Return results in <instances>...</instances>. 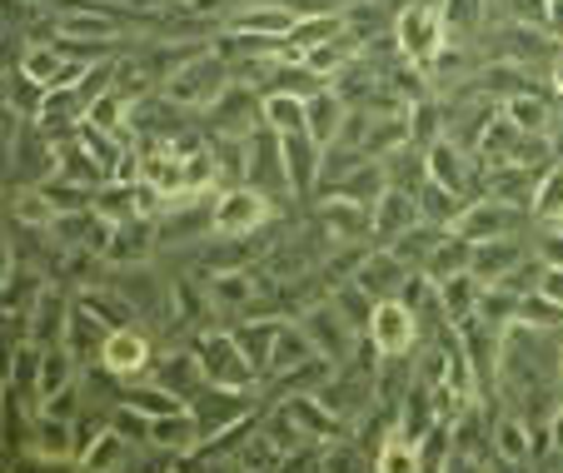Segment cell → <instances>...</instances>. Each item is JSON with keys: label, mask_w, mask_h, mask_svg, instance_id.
Returning <instances> with one entry per match:
<instances>
[{"label": "cell", "mask_w": 563, "mask_h": 473, "mask_svg": "<svg viewBox=\"0 0 563 473\" xmlns=\"http://www.w3.org/2000/svg\"><path fill=\"white\" fill-rule=\"evenodd\" d=\"M230 85H234V65L224 61L220 51H200V55H190L180 70L165 75V80H159V90L170 95L175 106H185V110H195V116H205V110H210L214 100L230 90Z\"/></svg>", "instance_id": "1"}, {"label": "cell", "mask_w": 563, "mask_h": 473, "mask_svg": "<svg viewBox=\"0 0 563 473\" xmlns=\"http://www.w3.org/2000/svg\"><path fill=\"white\" fill-rule=\"evenodd\" d=\"M389 31L399 41V51H405V61L419 65V70H434L439 51L449 45V25H444V6L439 0H409V6H399Z\"/></svg>", "instance_id": "2"}, {"label": "cell", "mask_w": 563, "mask_h": 473, "mask_svg": "<svg viewBox=\"0 0 563 473\" xmlns=\"http://www.w3.org/2000/svg\"><path fill=\"white\" fill-rule=\"evenodd\" d=\"M195 354H200L205 384H224V389H250L255 394L260 369L250 364V354L240 349L234 329H205V334L195 339Z\"/></svg>", "instance_id": "3"}, {"label": "cell", "mask_w": 563, "mask_h": 473, "mask_svg": "<svg viewBox=\"0 0 563 473\" xmlns=\"http://www.w3.org/2000/svg\"><path fill=\"white\" fill-rule=\"evenodd\" d=\"M214 234H260L265 224H275V200H269L265 189L255 185H224L220 195H214Z\"/></svg>", "instance_id": "4"}, {"label": "cell", "mask_w": 563, "mask_h": 473, "mask_svg": "<svg viewBox=\"0 0 563 473\" xmlns=\"http://www.w3.org/2000/svg\"><path fill=\"white\" fill-rule=\"evenodd\" d=\"M299 329L309 334V344L319 349V359H330V364H344V359H354V344H360V329L350 324V319L340 315V309L330 305V295L314 299V305L299 309Z\"/></svg>", "instance_id": "5"}, {"label": "cell", "mask_w": 563, "mask_h": 473, "mask_svg": "<svg viewBox=\"0 0 563 473\" xmlns=\"http://www.w3.org/2000/svg\"><path fill=\"white\" fill-rule=\"evenodd\" d=\"M364 339H369L374 359H399L419 344V315L405 305V299H379Z\"/></svg>", "instance_id": "6"}, {"label": "cell", "mask_w": 563, "mask_h": 473, "mask_svg": "<svg viewBox=\"0 0 563 473\" xmlns=\"http://www.w3.org/2000/svg\"><path fill=\"white\" fill-rule=\"evenodd\" d=\"M205 125H210V135H224V140H245L250 130H260L265 120H260V90L245 80H234L230 90L214 100L210 110H205Z\"/></svg>", "instance_id": "7"}, {"label": "cell", "mask_w": 563, "mask_h": 473, "mask_svg": "<svg viewBox=\"0 0 563 473\" xmlns=\"http://www.w3.org/2000/svg\"><path fill=\"white\" fill-rule=\"evenodd\" d=\"M523 220H529V210H519V205H504L494 195H474L464 205V215L454 220V234H464V240H499V234H519Z\"/></svg>", "instance_id": "8"}, {"label": "cell", "mask_w": 563, "mask_h": 473, "mask_svg": "<svg viewBox=\"0 0 563 473\" xmlns=\"http://www.w3.org/2000/svg\"><path fill=\"white\" fill-rule=\"evenodd\" d=\"M155 364V349H150V334L140 324H125V329H110L106 334V349H100V369H106L115 384H130V378L150 374Z\"/></svg>", "instance_id": "9"}, {"label": "cell", "mask_w": 563, "mask_h": 473, "mask_svg": "<svg viewBox=\"0 0 563 473\" xmlns=\"http://www.w3.org/2000/svg\"><path fill=\"white\" fill-rule=\"evenodd\" d=\"M55 244L65 254H106V240H110V220L90 205V210H60L51 224H45Z\"/></svg>", "instance_id": "10"}, {"label": "cell", "mask_w": 563, "mask_h": 473, "mask_svg": "<svg viewBox=\"0 0 563 473\" xmlns=\"http://www.w3.org/2000/svg\"><path fill=\"white\" fill-rule=\"evenodd\" d=\"M314 224L330 234V244H374V230H369V205H354L344 195H330L314 205Z\"/></svg>", "instance_id": "11"}, {"label": "cell", "mask_w": 563, "mask_h": 473, "mask_svg": "<svg viewBox=\"0 0 563 473\" xmlns=\"http://www.w3.org/2000/svg\"><path fill=\"white\" fill-rule=\"evenodd\" d=\"M155 254H159L155 220H150V215H135V220L110 224V240H106V254H100V260H106L110 270H125V264H150Z\"/></svg>", "instance_id": "12"}, {"label": "cell", "mask_w": 563, "mask_h": 473, "mask_svg": "<svg viewBox=\"0 0 563 473\" xmlns=\"http://www.w3.org/2000/svg\"><path fill=\"white\" fill-rule=\"evenodd\" d=\"M409 274H415V270H409V264L399 260L389 244H369V250H364V260H360V270H354L350 279H360L374 299H399V295H405V284H409Z\"/></svg>", "instance_id": "13"}, {"label": "cell", "mask_w": 563, "mask_h": 473, "mask_svg": "<svg viewBox=\"0 0 563 473\" xmlns=\"http://www.w3.org/2000/svg\"><path fill=\"white\" fill-rule=\"evenodd\" d=\"M279 160H285V179H289V195L295 200H309L319 189V169H324V150L295 130V135H279Z\"/></svg>", "instance_id": "14"}, {"label": "cell", "mask_w": 563, "mask_h": 473, "mask_svg": "<svg viewBox=\"0 0 563 473\" xmlns=\"http://www.w3.org/2000/svg\"><path fill=\"white\" fill-rule=\"evenodd\" d=\"M533 254V244H523L519 234H499V240H474V260H468V274L478 284H499L519 270Z\"/></svg>", "instance_id": "15"}, {"label": "cell", "mask_w": 563, "mask_h": 473, "mask_svg": "<svg viewBox=\"0 0 563 473\" xmlns=\"http://www.w3.org/2000/svg\"><path fill=\"white\" fill-rule=\"evenodd\" d=\"M190 414L200 419L205 439H210V433H220L224 424L245 419V414H250V389H224V384H200V389L190 394Z\"/></svg>", "instance_id": "16"}, {"label": "cell", "mask_w": 563, "mask_h": 473, "mask_svg": "<svg viewBox=\"0 0 563 473\" xmlns=\"http://www.w3.org/2000/svg\"><path fill=\"white\" fill-rule=\"evenodd\" d=\"M70 299H65L60 284H41V295L31 299V309H25V334L35 339V344H65V324H70Z\"/></svg>", "instance_id": "17"}, {"label": "cell", "mask_w": 563, "mask_h": 473, "mask_svg": "<svg viewBox=\"0 0 563 473\" xmlns=\"http://www.w3.org/2000/svg\"><path fill=\"white\" fill-rule=\"evenodd\" d=\"M350 100H344L340 90H334V85H324V90H314L305 100V135L314 140L319 150H330L334 140L344 135V120H350Z\"/></svg>", "instance_id": "18"}, {"label": "cell", "mask_w": 563, "mask_h": 473, "mask_svg": "<svg viewBox=\"0 0 563 473\" xmlns=\"http://www.w3.org/2000/svg\"><path fill=\"white\" fill-rule=\"evenodd\" d=\"M415 220H424V215H419V195L415 189H405V185H389L379 200H374V210H369L374 244H389L394 234H405Z\"/></svg>", "instance_id": "19"}, {"label": "cell", "mask_w": 563, "mask_h": 473, "mask_svg": "<svg viewBox=\"0 0 563 473\" xmlns=\"http://www.w3.org/2000/svg\"><path fill=\"white\" fill-rule=\"evenodd\" d=\"M553 100H559L553 90H543V85H529V90L499 100V110H504V120H514V125L523 130V135H553V125H559V110H553Z\"/></svg>", "instance_id": "20"}, {"label": "cell", "mask_w": 563, "mask_h": 473, "mask_svg": "<svg viewBox=\"0 0 563 473\" xmlns=\"http://www.w3.org/2000/svg\"><path fill=\"white\" fill-rule=\"evenodd\" d=\"M150 449H159L165 459H190L195 449L205 443V429H200V419H195L190 409L185 414H165V419H150Z\"/></svg>", "instance_id": "21"}, {"label": "cell", "mask_w": 563, "mask_h": 473, "mask_svg": "<svg viewBox=\"0 0 563 473\" xmlns=\"http://www.w3.org/2000/svg\"><path fill=\"white\" fill-rule=\"evenodd\" d=\"M324 189H330V195H344V200H354V205H369V210H374V200L389 189V165H384V160H374V155H364V160H354L340 179H330Z\"/></svg>", "instance_id": "22"}, {"label": "cell", "mask_w": 563, "mask_h": 473, "mask_svg": "<svg viewBox=\"0 0 563 473\" xmlns=\"http://www.w3.org/2000/svg\"><path fill=\"white\" fill-rule=\"evenodd\" d=\"M31 463H75V424L55 419V414H35L31 419Z\"/></svg>", "instance_id": "23"}, {"label": "cell", "mask_w": 563, "mask_h": 473, "mask_svg": "<svg viewBox=\"0 0 563 473\" xmlns=\"http://www.w3.org/2000/svg\"><path fill=\"white\" fill-rule=\"evenodd\" d=\"M299 11L295 6H285V0H250V6H240V11L230 15V31H245V35H279L285 41L289 31H295Z\"/></svg>", "instance_id": "24"}, {"label": "cell", "mask_w": 563, "mask_h": 473, "mask_svg": "<svg viewBox=\"0 0 563 473\" xmlns=\"http://www.w3.org/2000/svg\"><path fill=\"white\" fill-rule=\"evenodd\" d=\"M150 378H155V384H165V389H175L180 399H190V394L205 384L200 354H195V349H175V354H159L155 364H150Z\"/></svg>", "instance_id": "25"}, {"label": "cell", "mask_w": 563, "mask_h": 473, "mask_svg": "<svg viewBox=\"0 0 563 473\" xmlns=\"http://www.w3.org/2000/svg\"><path fill=\"white\" fill-rule=\"evenodd\" d=\"M309 359H319V349L309 344V334L299 329V319H285L275 334V349H269V374L265 378H285L295 369H305Z\"/></svg>", "instance_id": "26"}, {"label": "cell", "mask_w": 563, "mask_h": 473, "mask_svg": "<svg viewBox=\"0 0 563 473\" xmlns=\"http://www.w3.org/2000/svg\"><path fill=\"white\" fill-rule=\"evenodd\" d=\"M80 469H90V473H106V469H125V463H135V449H130V439H125V429H115V424H106V429L96 433V439L80 449Z\"/></svg>", "instance_id": "27"}, {"label": "cell", "mask_w": 563, "mask_h": 473, "mask_svg": "<svg viewBox=\"0 0 563 473\" xmlns=\"http://www.w3.org/2000/svg\"><path fill=\"white\" fill-rule=\"evenodd\" d=\"M285 409H289V419H295L299 429H305L309 439H319V443H330L334 433L344 429V419H340V414H334L324 399H319V394H289Z\"/></svg>", "instance_id": "28"}, {"label": "cell", "mask_w": 563, "mask_h": 473, "mask_svg": "<svg viewBox=\"0 0 563 473\" xmlns=\"http://www.w3.org/2000/svg\"><path fill=\"white\" fill-rule=\"evenodd\" d=\"M106 334L110 329L100 324L96 315H90L80 299H75V309H70V324H65V349H70L80 364H100V349H106Z\"/></svg>", "instance_id": "29"}, {"label": "cell", "mask_w": 563, "mask_h": 473, "mask_svg": "<svg viewBox=\"0 0 563 473\" xmlns=\"http://www.w3.org/2000/svg\"><path fill=\"white\" fill-rule=\"evenodd\" d=\"M489 433H494V453H499V463H509V469L533 463V424L523 419V414H504Z\"/></svg>", "instance_id": "30"}, {"label": "cell", "mask_w": 563, "mask_h": 473, "mask_svg": "<svg viewBox=\"0 0 563 473\" xmlns=\"http://www.w3.org/2000/svg\"><path fill=\"white\" fill-rule=\"evenodd\" d=\"M120 404L135 414H145V419H165V414H185L190 409V399H180L175 389H165V384H120Z\"/></svg>", "instance_id": "31"}, {"label": "cell", "mask_w": 563, "mask_h": 473, "mask_svg": "<svg viewBox=\"0 0 563 473\" xmlns=\"http://www.w3.org/2000/svg\"><path fill=\"white\" fill-rule=\"evenodd\" d=\"M468 260H474V240L449 230L444 240L434 244V254H429V264L419 274H424L429 284H444V279H454V274H468Z\"/></svg>", "instance_id": "32"}, {"label": "cell", "mask_w": 563, "mask_h": 473, "mask_svg": "<svg viewBox=\"0 0 563 473\" xmlns=\"http://www.w3.org/2000/svg\"><path fill=\"white\" fill-rule=\"evenodd\" d=\"M444 234H449L444 224H434V220H415L405 234H394V240H389V250L399 254V260H405L409 270L419 274V270H424V264H429V254H434V244L444 240Z\"/></svg>", "instance_id": "33"}, {"label": "cell", "mask_w": 563, "mask_h": 473, "mask_svg": "<svg viewBox=\"0 0 563 473\" xmlns=\"http://www.w3.org/2000/svg\"><path fill=\"white\" fill-rule=\"evenodd\" d=\"M75 378H80V359H75L65 344H45V354H41V384H35V409H41V399L60 394L65 384H75Z\"/></svg>", "instance_id": "34"}, {"label": "cell", "mask_w": 563, "mask_h": 473, "mask_svg": "<svg viewBox=\"0 0 563 473\" xmlns=\"http://www.w3.org/2000/svg\"><path fill=\"white\" fill-rule=\"evenodd\" d=\"M285 319H234V339H240V349L250 354V364L260 369V378L269 374V349H275V334Z\"/></svg>", "instance_id": "35"}, {"label": "cell", "mask_w": 563, "mask_h": 473, "mask_svg": "<svg viewBox=\"0 0 563 473\" xmlns=\"http://www.w3.org/2000/svg\"><path fill=\"white\" fill-rule=\"evenodd\" d=\"M419 215L424 220H434V224H444V230H454V220L464 215V205H468V195H459V189H444V185H434V179H419Z\"/></svg>", "instance_id": "36"}, {"label": "cell", "mask_w": 563, "mask_h": 473, "mask_svg": "<svg viewBox=\"0 0 563 473\" xmlns=\"http://www.w3.org/2000/svg\"><path fill=\"white\" fill-rule=\"evenodd\" d=\"M260 120H265L275 135H295V130H305V100L285 95V90H265L260 95Z\"/></svg>", "instance_id": "37"}, {"label": "cell", "mask_w": 563, "mask_h": 473, "mask_svg": "<svg viewBox=\"0 0 563 473\" xmlns=\"http://www.w3.org/2000/svg\"><path fill=\"white\" fill-rule=\"evenodd\" d=\"M529 220L533 224H563V165H549L539 175V189H533V205H529Z\"/></svg>", "instance_id": "38"}, {"label": "cell", "mask_w": 563, "mask_h": 473, "mask_svg": "<svg viewBox=\"0 0 563 473\" xmlns=\"http://www.w3.org/2000/svg\"><path fill=\"white\" fill-rule=\"evenodd\" d=\"M519 324H529L533 334H553V329H563V305L529 289V295H519Z\"/></svg>", "instance_id": "39"}, {"label": "cell", "mask_w": 563, "mask_h": 473, "mask_svg": "<svg viewBox=\"0 0 563 473\" xmlns=\"http://www.w3.org/2000/svg\"><path fill=\"white\" fill-rule=\"evenodd\" d=\"M374 469H419V453H415V439L394 429L389 439H379V453H374Z\"/></svg>", "instance_id": "40"}, {"label": "cell", "mask_w": 563, "mask_h": 473, "mask_svg": "<svg viewBox=\"0 0 563 473\" xmlns=\"http://www.w3.org/2000/svg\"><path fill=\"white\" fill-rule=\"evenodd\" d=\"M539 295H549L553 305H563V270H549V264H543V274H539Z\"/></svg>", "instance_id": "41"}, {"label": "cell", "mask_w": 563, "mask_h": 473, "mask_svg": "<svg viewBox=\"0 0 563 473\" xmlns=\"http://www.w3.org/2000/svg\"><path fill=\"white\" fill-rule=\"evenodd\" d=\"M15 244L11 240H0V295H5V284H11V274H15Z\"/></svg>", "instance_id": "42"}, {"label": "cell", "mask_w": 563, "mask_h": 473, "mask_svg": "<svg viewBox=\"0 0 563 473\" xmlns=\"http://www.w3.org/2000/svg\"><path fill=\"white\" fill-rule=\"evenodd\" d=\"M549 443H553V453L563 459V404L553 409V419H549Z\"/></svg>", "instance_id": "43"}, {"label": "cell", "mask_w": 563, "mask_h": 473, "mask_svg": "<svg viewBox=\"0 0 563 473\" xmlns=\"http://www.w3.org/2000/svg\"><path fill=\"white\" fill-rule=\"evenodd\" d=\"M549 90H553V95H559V100H563V51H559V61L549 65Z\"/></svg>", "instance_id": "44"}, {"label": "cell", "mask_w": 563, "mask_h": 473, "mask_svg": "<svg viewBox=\"0 0 563 473\" xmlns=\"http://www.w3.org/2000/svg\"><path fill=\"white\" fill-rule=\"evenodd\" d=\"M559 378H563V339H559Z\"/></svg>", "instance_id": "45"}, {"label": "cell", "mask_w": 563, "mask_h": 473, "mask_svg": "<svg viewBox=\"0 0 563 473\" xmlns=\"http://www.w3.org/2000/svg\"><path fill=\"white\" fill-rule=\"evenodd\" d=\"M0 200H5V195H0Z\"/></svg>", "instance_id": "46"}]
</instances>
